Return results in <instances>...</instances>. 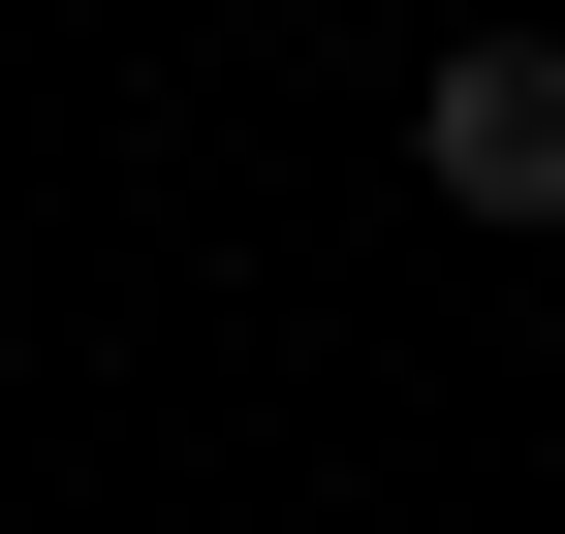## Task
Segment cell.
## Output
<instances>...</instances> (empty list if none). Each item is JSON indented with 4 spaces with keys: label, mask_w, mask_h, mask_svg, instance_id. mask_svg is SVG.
I'll return each mask as SVG.
<instances>
[{
    "label": "cell",
    "mask_w": 565,
    "mask_h": 534,
    "mask_svg": "<svg viewBox=\"0 0 565 534\" xmlns=\"http://www.w3.org/2000/svg\"><path fill=\"white\" fill-rule=\"evenodd\" d=\"M408 158H440V221H565V32H440Z\"/></svg>",
    "instance_id": "6da1fadb"
}]
</instances>
